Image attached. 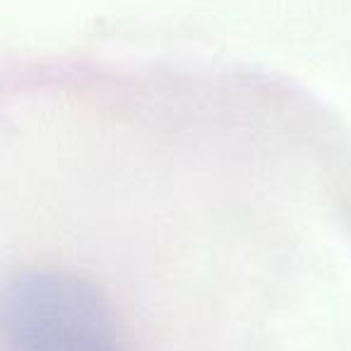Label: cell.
Masks as SVG:
<instances>
[{
    "mask_svg": "<svg viewBox=\"0 0 351 351\" xmlns=\"http://www.w3.org/2000/svg\"><path fill=\"white\" fill-rule=\"evenodd\" d=\"M0 351H125V344L92 279L25 267L0 282Z\"/></svg>",
    "mask_w": 351,
    "mask_h": 351,
    "instance_id": "obj_1",
    "label": "cell"
}]
</instances>
